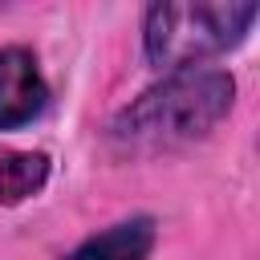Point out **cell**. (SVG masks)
I'll return each instance as SVG.
<instances>
[{
  "label": "cell",
  "instance_id": "cell-1",
  "mask_svg": "<svg viewBox=\"0 0 260 260\" xmlns=\"http://www.w3.org/2000/svg\"><path fill=\"white\" fill-rule=\"evenodd\" d=\"M236 102L228 69H179L162 73L110 122V142L122 154H158L211 134Z\"/></svg>",
  "mask_w": 260,
  "mask_h": 260
},
{
  "label": "cell",
  "instance_id": "cell-2",
  "mask_svg": "<svg viewBox=\"0 0 260 260\" xmlns=\"http://www.w3.org/2000/svg\"><path fill=\"white\" fill-rule=\"evenodd\" d=\"M256 12V4H150L142 16V53L162 73L199 69L207 57L236 49Z\"/></svg>",
  "mask_w": 260,
  "mask_h": 260
},
{
  "label": "cell",
  "instance_id": "cell-3",
  "mask_svg": "<svg viewBox=\"0 0 260 260\" xmlns=\"http://www.w3.org/2000/svg\"><path fill=\"white\" fill-rule=\"evenodd\" d=\"M49 106V85L37 57L20 45L0 49V130H20L37 122Z\"/></svg>",
  "mask_w": 260,
  "mask_h": 260
},
{
  "label": "cell",
  "instance_id": "cell-4",
  "mask_svg": "<svg viewBox=\"0 0 260 260\" xmlns=\"http://www.w3.org/2000/svg\"><path fill=\"white\" fill-rule=\"evenodd\" d=\"M154 240H158V223L150 215H130L85 236L61 260H146L154 252Z\"/></svg>",
  "mask_w": 260,
  "mask_h": 260
},
{
  "label": "cell",
  "instance_id": "cell-5",
  "mask_svg": "<svg viewBox=\"0 0 260 260\" xmlns=\"http://www.w3.org/2000/svg\"><path fill=\"white\" fill-rule=\"evenodd\" d=\"M49 171H53V162L45 150L0 146V207H16V203L32 199L49 183Z\"/></svg>",
  "mask_w": 260,
  "mask_h": 260
}]
</instances>
